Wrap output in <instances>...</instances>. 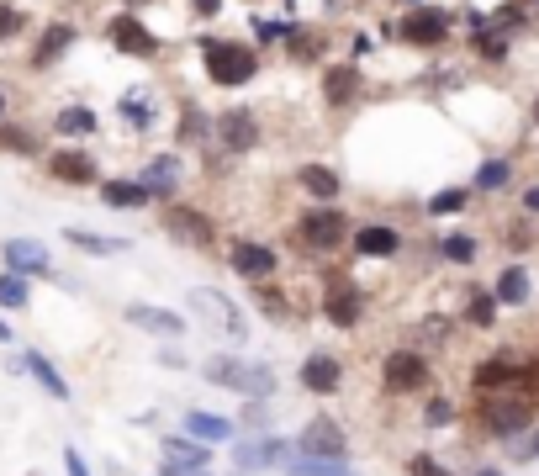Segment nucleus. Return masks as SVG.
<instances>
[{
	"label": "nucleus",
	"mask_w": 539,
	"mask_h": 476,
	"mask_svg": "<svg viewBox=\"0 0 539 476\" xmlns=\"http://www.w3.org/2000/svg\"><path fill=\"white\" fill-rule=\"evenodd\" d=\"M191 6H196V16H217L222 0H191Z\"/></svg>",
	"instance_id": "obj_47"
},
{
	"label": "nucleus",
	"mask_w": 539,
	"mask_h": 476,
	"mask_svg": "<svg viewBox=\"0 0 539 476\" xmlns=\"http://www.w3.org/2000/svg\"><path fill=\"white\" fill-rule=\"evenodd\" d=\"M53 133H59V138H85V133H96V112H90V106H64V112L53 117Z\"/></svg>",
	"instance_id": "obj_33"
},
{
	"label": "nucleus",
	"mask_w": 539,
	"mask_h": 476,
	"mask_svg": "<svg viewBox=\"0 0 539 476\" xmlns=\"http://www.w3.org/2000/svg\"><path fill=\"white\" fill-rule=\"evenodd\" d=\"M117 112L127 117V127H138V133H148V127H154V117H159V106H154V96H148V90H122Z\"/></svg>",
	"instance_id": "obj_30"
},
{
	"label": "nucleus",
	"mask_w": 539,
	"mask_h": 476,
	"mask_svg": "<svg viewBox=\"0 0 539 476\" xmlns=\"http://www.w3.org/2000/svg\"><path fill=\"white\" fill-rule=\"evenodd\" d=\"M296 186H302L312 201H339V170L307 159V164H296Z\"/></svg>",
	"instance_id": "obj_21"
},
{
	"label": "nucleus",
	"mask_w": 539,
	"mask_h": 476,
	"mask_svg": "<svg viewBox=\"0 0 539 476\" xmlns=\"http://www.w3.org/2000/svg\"><path fill=\"white\" fill-rule=\"evenodd\" d=\"M296 244H302L307 254H333V249H344L349 244V223H344V212L333 207V201H323V207H307L302 217H296Z\"/></svg>",
	"instance_id": "obj_3"
},
{
	"label": "nucleus",
	"mask_w": 539,
	"mask_h": 476,
	"mask_svg": "<svg viewBox=\"0 0 539 476\" xmlns=\"http://www.w3.org/2000/svg\"><path fill=\"white\" fill-rule=\"evenodd\" d=\"M122 318L143 328V334H159V339H180L185 334V318L170 313V307H148V302H133V307H122Z\"/></svg>",
	"instance_id": "obj_19"
},
{
	"label": "nucleus",
	"mask_w": 539,
	"mask_h": 476,
	"mask_svg": "<svg viewBox=\"0 0 539 476\" xmlns=\"http://www.w3.org/2000/svg\"><path fill=\"white\" fill-rule=\"evenodd\" d=\"M529 117H534V122H539V96H534V106H529Z\"/></svg>",
	"instance_id": "obj_52"
},
{
	"label": "nucleus",
	"mask_w": 539,
	"mask_h": 476,
	"mask_svg": "<svg viewBox=\"0 0 539 476\" xmlns=\"http://www.w3.org/2000/svg\"><path fill=\"white\" fill-rule=\"evenodd\" d=\"M286 476H360L349 466V455H296L286 461Z\"/></svg>",
	"instance_id": "obj_26"
},
{
	"label": "nucleus",
	"mask_w": 539,
	"mask_h": 476,
	"mask_svg": "<svg viewBox=\"0 0 539 476\" xmlns=\"http://www.w3.org/2000/svg\"><path fill=\"white\" fill-rule=\"evenodd\" d=\"M487 429H492V434H518V429H529V402H518V397L487 402Z\"/></svg>",
	"instance_id": "obj_29"
},
{
	"label": "nucleus",
	"mask_w": 539,
	"mask_h": 476,
	"mask_svg": "<svg viewBox=\"0 0 539 476\" xmlns=\"http://www.w3.org/2000/svg\"><path fill=\"white\" fill-rule=\"evenodd\" d=\"M0 122H6V90H0Z\"/></svg>",
	"instance_id": "obj_51"
},
{
	"label": "nucleus",
	"mask_w": 539,
	"mask_h": 476,
	"mask_svg": "<svg viewBox=\"0 0 539 476\" xmlns=\"http://www.w3.org/2000/svg\"><path fill=\"white\" fill-rule=\"evenodd\" d=\"M524 455H529V461H539V429H534V439H529V450H524Z\"/></svg>",
	"instance_id": "obj_49"
},
{
	"label": "nucleus",
	"mask_w": 539,
	"mask_h": 476,
	"mask_svg": "<svg viewBox=\"0 0 539 476\" xmlns=\"http://www.w3.org/2000/svg\"><path fill=\"white\" fill-rule=\"evenodd\" d=\"M212 466V450L191 434H164V466L159 476H201Z\"/></svg>",
	"instance_id": "obj_9"
},
{
	"label": "nucleus",
	"mask_w": 539,
	"mask_h": 476,
	"mask_svg": "<svg viewBox=\"0 0 539 476\" xmlns=\"http://www.w3.org/2000/svg\"><path fill=\"white\" fill-rule=\"evenodd\" d=\"M476 476H497V471H476Z\"/></svg>",
	"instance_id": "obj_53"
},
{
	"label": "nucleus",
	"mask_w": 539,
	"mask_h": 476,
	"mask_svg": "<svg viewBox=\"0 0 539 476\" xmlns=\"http://www.w3.org/2000/svg\"><path fill=\"white\" fill-rule=\"evenodd\" d=\"M212 133H217V149L222 154H249L254 143H259V117L249 112V106H228V112H217Z\"/></svg>",
	"instance_id": "obj_8"
},
{
	"label": "nucleus",
	"mask_w": 539,
	"mask_h": 476,
	"mask_svg": "<svg viewBox=\"0 0 539 476\" xmlns=\"http://www.w3.org/2000/svg\"><path fill=\"white\" fill-rule=\"evenodd\" d=\"M476 53L481 59H508V38H497V27H476Z\"/></svg>",
	"instance_id": "obj_40"
},
{
	"label": "nucleus",
	"mask_w": 539,
	"mask_h": 476,
	"mask_svg": "<svg viewBox=\"0 0 539 476\" xmlns=\"http://www.w3.org/2000/svg\"><path fill=\"white\" fill-rule=\"evenodd\" d=\"M201 376L222 392H238V397H275V371L259 360H238V355H207L201 360Z\"/></svg>",
	"instance_id": "obj_1"
},
{
	"label": "nucleus",
	"mask_w": 539,
	"mask_h": 476,
	"mask_svg": "<svg viewBox=\"0 0 539 476\" xmlns=\"http://www.w3.org/2000/svg\"><path fill=\"white\" fill-rule=\"evenodd\" d=\"M228 265H233V276H244V281H270L275 270H281V254L270 244H259V238H238L228 249Z\"/></svg>",
	"instance_id": "obj_11"
},
{
	"label": "nucleus",
	"mask_w": 539,
	"mask_h": 476,
	"mask_svg": "<svg viewBox=\"0 0 539 476\" xmlns=\"http://www.w3.org/2000/svg\"><path fill=\"white\" fill-rule=\"evenodd\" d=\"M302 387H307L312 397H333V392L344 387V360L328 355V350H312V355L302 360Z\"/></svg>",
	"instance_id": "obj_16"
},
{
	"label": "nucleus",
	"mask_w": 539,
	"mask_h": 476,
	"mask_svg": "<svg viewBox=\"0 0 539 476\" xmlns=\"http://www.w3.org/2000/svg\"><path fill=\"white\" fill-rule=\"evenodd\" d=\"M143 186L148 191H154V201H164V196H170L175 186H180V154H154V159H148L143 164Z\"/></svg>",
	"instance_id": "obj_25"
},
{
	"label": "nucleus",
	"mask_w": 539,
	"mask_h": 476,
	"mask_svg": "<svg viewBox=\"0 0 539 476\" xmlns=\"http://www.w3.org/2000/svg\"><path fill=\"white\" fill-rule=\"evenodd\" d=\"M159 223H164V233H170L180 249H212L217 244V223L201 207H191V201H170V196H164L159 201Z\"/></svg>",
	"instance_id": "obj_4"
},
{
	"label": "nucleus",
	"mask_w": 539,
	"mask_h": 476,
	"mask_svg": "<svg viewBox=\"0 0 539 476\" xmlns=\"http://www.w3.org/2000/svg\"><path fill=\"white\" fill-rule=\"evenodd\" d=\"M349 249L360 254V260H392V254L402 249V233L386 228V223H365L349 233Z\"/></svg>",
	"instance_id": "obj_18"
},
{
	"label": "nucleus",
	"mask_w": 539,
	"mask_h": 476,
	"mask_svg": "<svg viewBox=\"0 0 539 476\" xmlns=\"http://www.w3.org/2000/svg\"><path fill=\"white\" fill-rule=\"evenodd\" d=\"M360 85H365V80H360L355 64H328V69H323V101H328V106H349V101L360 96Z\"/></svg>",
	"instance_id": "obj_23"
},
{
	"label": "nucleus",
	"mask_w": 539,
	"mask_h": 476,
	"mask_svg": "<svg viewBox=\"0 0 539 476\" xmlns=\"http://www.w3.org/2000/svg\"><path fill=\"white\" fill-rule=\"evenodd\" d=\"M74 38H80V32H74V22H48V27H43V38H37V48H32V69L59 64L64 53L74 48Z\"/></svg>",
	"instance_id": "obj_20"
},
{
	"label": "nucleus",
	"mask_w": 539,
	"mask_h": 476,
	"mask_svg": "<svg viewBox=\"0 0 539 476\" xmlns=\"http://www.w3.org/2000/svg\"><path fill=\"white\" fill-rule=\"evenodd\" d=\"M423 424H429V429H444V424H455V408H450V402H444V397H434L429 408H423Z\"/></svg>",
	"instance_id": "obj_44"
},
{
	"label": "nucleus",
	"mask_w": 539,
	"mask_h": 476,
	"mask_svg": "<svg viewBox=\"0 0 539 476\" xmlns=\"http://www.w3.org/2000/svg\"><path fill=\"white\" fill-rule=\"evenodd\" d=\"M207 138V122H201V106H185L180 112V143H201Z\"/></svg>",
	"instance_id": "obj_42"
},
{
	"label": "nucleus",
	"mask_w": 539,
	"mask_h": 476,
	"mask_svg": "<svg viewBox=\"0 0 539 476\" xmlns=\"http://www.w3.org/2000/svg\"><path fill=\"white\" fill-rule=\"evenodd\" d=\"M492 297L503 302V307H524L529 302V270H503V276H497V286H492Z\"/></svg>",
	"instance_id": "obj_32"
},
{
	"label": "nucleus",
	"mask_w": 539,
	"mask_h": 476,
	"mask_svg": "<svg viewBox=\"0 0 539 476\" xmlns=\"http://www.w3.org/2000/svg\"><path fill=\"white\" fill-rule=\"evenodd\" d=\"M101 201L111 212H138L154 201V191H148L143 180H101Z\"/></svg>",
	"instance_id": "obj_24"
},
{
	"label": "nucleus",
	"mask_w": 539,
	"mask_h": 476,
	"mask_svg": "<svg viewBox=\"0 0 539 476\" xmlns=\"http://www.w3.org/2000/svg\"><path fill=\"white\" fill-rule=\"evenodd\" d=\"M407 476H450V471H444L434 455H413V461H407Z\"/></svg>",
	"instance_id": "obj_45"
},
{
	"label": "nucleus",
	"mask_w": 539,
	"mask_h": 476,
	"mask_svg": "<svg viewBox=\"0 0 539 476\" xmlns=\"http://www.w3.org/2000/svg\"><path fill=\"white\" fill-rule=\"evenodd\" d=\"M191 307H196L201 318H212L228 339H249V318L238 313L228 297H217V291H207V286H191Z\"/></svg>",
	"instance_id": "obj_12"
},
{
	"label": "nucleus",
	"mask_w": 539,
	"mask_h": 476,
	"mask_svg": "<svg viewBox=\"0 0 539 476\" xmlns=\"http://www.w3.org/2000/svg\"><path fill=\"white\" fill-rule=\"evenodd\" d=\"M508 159H487V164H481V170H476V191H503L508 186Z\"/></svg>",
	"instance_id": "obj_37"
},
{
	"label": "nucleus",
	"mask_w": 539,
	"mask_h": 476,
	"mask_svg": "<svg viewBox=\"0 0 539 476\" xmlns=\"http://www.w3.org/2000/svg\"><path fill=\"white\" fill-rule=\"evenodd\" d=\"M64 466H69V476H90V461L80 455V445H69V450H64Z\"/></svg>",
	"instance_id": "obj_46"
},
{
	"label": "nucleus",
	"mask_w": 539,
	"mask_h": 476,
	"mask_svg": "<svg viewBox=\"0 0 539 476\" xmlns=\"http://www.w3.org/2000/svg\"><path fill=\"white\" fill-rule=\"evenodd\" d=\"M0 260H6V270H16V276H48V265H53L37 238H6V244H0Z\"/></svg>",
	"instance_id": "obj_17"
},
{
	"label": "nucleus",
	"mask_w": 539,
	"mask_h": 476,
	"mask_svg": "<svg viewBox=\"0 0 539 476\" xmlns=\"http://www.w3.org/2000/svg\"><path fill=\"white\" fill-rule=\"evenodd\" d=\"M281 455H291V445L281 434H270V429H259L249 439H233V466L238 471H270V466H281Z\"/></svg>",
	"instance_id": "obj_7"
},
{
	"label": "nucleus",
	"mask_w": 539,
	"mask_h": 476,
	"mask_svg": "<svg viewBox=\"0 0 539 476\" xmlns=\"http://www.w3.org/2000/svg\"><path fill=\"white\" fill-rule=\"evenodd\" d=\"M466 201H471L466 186H444V191L429 201V212H434V217H455V212H466Z\"/></svg>",
	"instance_id": "obj_36"
},
{
	"label": "nucleus",
	"mask_w": 539,
	"mask_h": 476,
	"mask_svg": "<svg viewBox=\"0 0 539 476\" xmlns=\"http://www.w3.org/2000/svg\"><path fill=\"white\" fill-rule=\"evenodd\" d=\"M22 371H27V376L37 381V387H43V392L53 397V402H69V397H74V392H69V381L59 376V365H53L43 350H27V355H22Z\"/></svg>",
	"instance_id": "obj_22"
},
{
	"label": "nucleus",
	"mask_w": 539,
	"mask_h": 476,
	"mask_svg": "<svg viewBox=\"0 0 539 476\" xmlns=\"http://www.w3.org/2000/svg\"><path fill=\"white\" fill-rule=\"evenodd\" d=\"M64 238L80 254H96V260H111V254L127 249V238H106V233H90V228H64Z\"/></svg>",
	"instance_id": "obj_31"
},
{
	"label": "nucleus",
	"mask_w": 539,
	"mask_h": 476,
	"mask_svg": "<svg viewBox=\"0 0 539 476\" xmlns=\"http://www.w3.org/2000/svg\"><path fill=\"white\" fill-rule=\"evenodd\" d=\"M439 254L450 265H471L476 260V238L471 233H450V238H439Z\"/></svg>",
	"instance_id": "obj_35"
},
{
	"label": "nucleus",
	"mask_w": 539,
	"mask_h": 476,
	"mask_svg": "<svg viewBox=\"0 0 539 476\" xmlns=\"http://www.w3.org/2000/svg\"><path fill=\"white\" fill-rule=\"evenodd\" d=\"M0 344H11V328H6V318H0Z\"/></svg>",
	"instance_id": "obj_50"
},
{
	"label": "nucleus",
	"mask_w": 539,
	"mask_h": 476,
	"mask_svg": "<svg viewBox=\"0 0 539 476\" xmlns=\"http://www.w3.org/2000/svg\"><path fill=\"white\" fill-rule=\"evenodd\" d=\"M106 38H111V48L117 53H127V59H159V32H148V22L143 16H133V11H117L106 22Z\"/></svg>",
	"instance_id": "obj_6"
},
{
	"label": "nucleus",
	"mask_w": 539,
	"mask_h": 476,
	"mask_svg": "<svg viewBox=\"0 0 539 476\" xmlns=\"http://www.w3.org/2000/svg\"><path fill=\"white\" fill-rule=\"evenodd\" d=\"M423 381H429V360H423L418 350H392L381 365V387L392 392V397H407V392H418Z\"/></svg>",
	"instance_id": "obj_10"
},
{
	"label": "nucleus",
	"mask_w": 539,
	"mask_h": 476,
	"mask_svg": "<svg viewBox=\"0 0 539 476\" xmlns=\"http://www.w3.org/2000/svg\"><path fill=\"white\" fill-rule=\"evenodd\" d=\"M201 476H212V471H201Z\"/></svg>",
	"instance_id": "obj_54"
},
{
	"label": "nucleus",
	"mask_w": 539,
	"mask_h": 476,
	"mask_svg": "<svg viewBox=\"0 0 539 476\" xmlns=\"http://www.w3.org/2000/svg\"><path fill=\"white\" fill-rule=\"evenodd\" d=\"M48 175L59 180V186H101V164L90 159L85 149H59V154H48Z\"/></svg>",
	"instance_id": "obj_15"
},
{
	"label": "nucleus",
	"mask_w": 539,
	"mask_h": 476,
	"mask_svg": "<svg viewBox=\"0 0 539 476\" xmlns=\"http://www.w3.org/2000/svg\"><path fill=\"white\" fill-rule=\"evenodd\" d=\"M185 434L201 439V445H228V439H238V429L222 413H185Z\"/></svg>",
	"instance_id": "obj_28"
},
{
	"label": "nucleus",
	"mask_w": 539,
	"mask_h": 476,
	"mask_svg": "<svg viewBox=\"0 0 539 476\" xmlns=\"http://www.w3.org/2000/svg\"><path fill=\"white\" fill-rule=\"evenodd\" d=\"M27 302H32V291H27V276H16V270H0V307H11V313H22Z\"/></svg>",
	"instance_id": "obj_34"
},
{
	"label": "nucleus",
	"mask_w": 539,
	"mask_h": 476,
	"mask_svg": "<svg viewBox=\"0 0 539 476\" xmlns=\"http://www.w3.org/2000/svg\"><path fill=\"white\" fill-rule=\"evenodd\" d=\"M466 318H471L476 328H492V318H497V297H487V291H476V297H471V307H466Z\"/></svg>",
	"instance_id": "obj_41"
},
{
	"label": "nucleus",
	"mask_w": 539,
	"mask_h": 476,
	"mask_svg": "<svg viewBox=\"0 0 539 476\" xmlns=\"http://www.w3.org/2000/svg\"><path fill=\"white\" fill-rule=\"evenodd\" d=\"M296 455H349V434L333 424L328 413H318L302 434H296Z\"/></svg>",
	"instance_id": "obj_14"
},
{
	"label": "nucleus",
	"mask_w": 539,
	"mask_h": 476,
	"mask_svg": "<svg viewBox=\"0 0 539 476\" xmlns=\"http://www.w3.org/2000/svg\"><path fill=\"white\" fill-rule=\"evenodd\" d=\"M22 32H27V11L11 6V0H0V43L22 38Z\"/></svg>",
	"instance_id": "obj_38"
},
{
	"label": "nucleus",
	"mask_w": 539,
	"mask_h": 476,
	"mask_svg": "<svg viewBox=\"0 0 539 476\" xmlns=\"http://www.w3.org/2000/svg\"><path fill=\"white\" fill-rule=\"evenodd\" d=\"M524 207H529V212H539V186H529V191H524Z\"/></svg>",
	"instance_id": "obj_48"
},
{
	"label": "nucleus",
	"mask_w": 539,
	"mask_h": 476,
	"mask_svg": "<svg viewBox=\"0 0 539 476\" xmlns=\"http://www.w3.org/2000/svg\"><path fill=\"white\" fill-rule=\"evenodd\" d=\"M0 143L16 149V154H37V133H27V127H11V117L0 122Z\"/></svg>",
	"instance_id": "obj_39"
},
{
	"label": "nucleus",
	"mask_w": 539,
	"mask_h": 476,
	"mask_svg": "<svg viewBox=\"0 0 539 476\" xmlns=\"http://www.w3.org/2000/svg\"><path fill=\"white\" fill-rule=\"evenodd\" d=\"M323 313H328L333 328H355V323L365 318V291H360L355 281H328V291H323Z\"/></svg>",
	"instance_id": "obj_13"
},
{
	"label": "nucleus",
	"mask_w": 539,
	"mask_h": 476,
	"mask_svg": "<svg viewBox=\"0 0 539 476\" xmlns=\"http://www.w3.org/2000/svg\"><path fill=\"white\" fill-rule=\"evenodd\" d=\"M270 397H244V424L259 434V429H270V408H265Z\"/></svg>",
	"instance_id": "obj_43"
},
{
	"label": "nucleus",
	"mask_w": 539,
	"mask_h": 476,
	"mask_svg": "<svg viewBox=\"0 0 539 476\" xmlns=\"http://www.w3.org/2000/svg\"><path fill=\"white\" fill-rule=\"evenodd\" d=\"M513 387H524V365H508V360L476 365V392H513Z\"/></svg>",
	"instance_id": "obj_27"
},
{
	"label": "nucleus",
	"mask_w": 539,
	"mask_h": 476,
	"mask_svg": "<svg viewBox=\"0 0 539 476\" xmlns=\"http://www.w3.org/2000/svg\"><path fill=\"white\" fill-rule=\"evenodd\" d=\"M450 27H455V16L444 6H423V0H413V6L402 11V22H397V38L413 43V48H439L444 38H450Z\"/></svg>",
	"instance_id": "obj_5"
},
{
	"label": "nucleus",
	"mask_w": 539,
	"mask_h": 476,
	"mask_svg": "<svg viewBox=\"0 0 539 476\" xmlns=\"http://www.w3.org/2000/svg\"><path fill=\"white\" fill-rule=\"evenodd\" d=\"M201 64H207L212 85H228V90L249 85L259 75V53L238 38H201Z\"/></svg>",
	"instance_id": "obj_2"
}]
</instances>
